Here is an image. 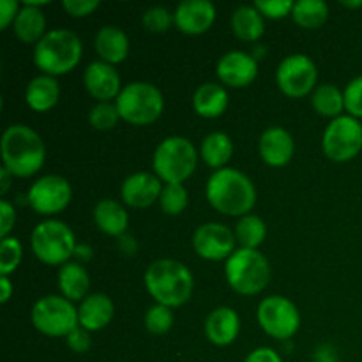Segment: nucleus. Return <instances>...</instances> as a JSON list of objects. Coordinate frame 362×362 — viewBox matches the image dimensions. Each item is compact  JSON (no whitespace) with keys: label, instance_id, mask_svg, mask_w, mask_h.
Returning <instances> with one entry per match:
<instances>
[{"label":"nucleus","instance_id":"f257e3e1","mask_svg":"<svg viewBox=\"0 0 362 362\" xmlns=\"http://www.w3.org/2000/svg\"><path fill=\"white\" fill-rule=\"evenodd\" d=\"M207 202L225 216H247L257 204V187L253 180L237 168L216 170L205 187Z\"/></svg>","mask_w":362,"mask_h":362},{"label":"nucleus","instance_id":"f03ea898","mask_svg":"<svg viewBox=\"0 0 362 362\" xmlns=\"http://www.w3.org/2000/svg\"><path fill=\"white\" fill-rule=\"evenodd\" d=\"M145 288L156 304L166 308H180L191 299L194 290L193 272L186 264L172 258L152 262L144 276Z\"/></svg>","mask_w":362,"mask_h":362},{"label":"nucleus","instance_id":"7ed1b4c3","mask_svg":"<svg viewBox=\"0 0 362 362\" xmlns=\"http://www.w3.org/2000/svg\"><path fill=\"white\" fill-rule=\"evenodd\" d=\"M0 151L4 168L20 179L35 175L46 161L45 141L37 131L25 124H13L4 131Z\"/></svg>","mask_w":362,"mask_h":362},{"label":"nucleus","instance_id":"20e7f679","mask_svg":"<svg viewBox=\"0 0 362 362\" xmlns=\"http://www.w3.org/2000/svg\"><path fill=\"white\" fill-rule=\"evenodd\" d=\"M83 45L74 32L53 28L34 46V64L42 74L62 76L80 64Z\"/></svg>","mask_w":362,"mask_h":362},{"label":"nucleus","instance_id":"39448f33","mask_svg":"<svg viewBox=\"0 0 362 362\" xmlns=\"http://www.w3.org/2000/svg\"><path fill=\"white\" fill-rule=\"evenodd\" d=\"M225 278L230 288L240 296H257L271 281V264L258 250L239 247L225 262Z\"/></svg>","mask_w":362,"mask_h":362},{"label":"nucleus","instance_id":"423d86ee","mask_svg":"<svg viewBox=\"0 0 362 362\" xmlns=\"http://www.w3.org/2000/svg\"><path fill=\"white\" fill-rule=\"evenodd\" d=\"M198 151L184 136H168L156 147L152 158L154 173L165 184H182L197 170Z\"/></svg>","mask_w":362,"mask_h":362},{"label":"nucleus","instance_id":"0eeeda50","mask_svg":"<svg viewBox=\"0 0 362 362\" xmlns=\"http://www.w3.org/2000/svg\"><path fill=\"white\" fill-rule=\"evenodd\" d=\"M120 119L133 126H148L161 117L165 99L161 90L148 81H131L115 99Z\"/></svg>","mask_w":362,"mask_h":362},{"label":"nucleus","instance_id":"6e6552de","mask_svg":"<svg viewBox=\"0 0 362 362\" xmlns=\"http://www.w3.org/2000/svg\"><path fill=\"white\" fill-rule=\"evenodd\" d=\"M76 237L71 226L59 219H46L39 223L30 235L32 253L46 265H60L71 262L76 250Z\"/></svg>","mask_w":362,"mask_h":362},{"label":"nucleus","instance_id":"1a4fd4ad","mask_svg":"<svg viewBox=\"0 0 362 362\" xmlns=\"http://www.w3.org/2000/svg\"><path fill=\"white\" fill-rule=\"evenodd\" d=\"M32 325L49 338H67L80 325L78 308L62 296H46L34 304Z\"/></svg>","mask_w":362,"mask_h":362},{"label":"nucleus","instance_id":"9d476101","mask_svg":"<svg viewBox=\"0 0 362 362\" xmlns=\"http://www.w3.org/2000/svg\"><path fill=\"white\" fill-rule=\"evenodd\" d=\"M322 151L331 161H352L362 151V124L359 119L341 115L331 120L322 136Z\"/></svg>","mask_w":362,"mask_h":362},{"label":"nucleus","instance_id":"9b49d317","mask_svg":"<svg viewBox=\"0 0 362 362\" xmlns=\"http://www.w3.org/2000/svg\"><path fill=\"white\" fill-rule=\"evenodd\" d=\"M258 324L274 339L293 338L300 327V313L296 304L283 296H269L258 304Z\"/></svg>","mask_w":362,"mask_h":362},{"label":"nucleus","instance_id":"f8f14e48","mask_svg":"<svg viewBox=\"0 0 362 362\" xmlns=\"http://www.w3.org/2000/svg\"><path fill=\"white\" fill-rule=\"evenodd\" d=\"M318 69L311 57L293 53L279 62L276 71L278 88L288 98H304L317 88Z\"/></svg>","mask_w":362,"mask_h":362},{"label":"nucleus","instance_id":"ddd939ff","mask_svg":"<svg viewBox=\"0 0 362 362\" xmlns=\"http://www.w3.org/2000/svg\"><path fill=\"white\" fill-rule=\"evenodd\" d=\"M73 198L69 180L60 175H42L30 186L28 205L41 216H55L66 211Z\"/></svg>","mask_w":362,"mask_h":362},{"label":"nucleus","instance_id":"4468645a","mask_svg":"<svg viewBox=\"0 0 362 362\" xmlns=\"http://www.w3.org/2000/svg\"><path fill=\"white\" fill-rule=\"evenodd\" d=\"M235 233L223 223H204L193 233V250L209 262H226L235 253Z\"/></svg>","mask_w":362,"mask_h":362},{"label":"nucleus","instance_id":"2eb2a0df","mask_svg":"<svg viewBox=\"0 0 362 362\" xmlns=\"http://www.w3.org/2000/svg\"><path fill=\"white\" fill-rule=\"evenodd\" d=\"M216 71L223 85L243 88L253 83L255 78L258 76V62L251 53L233 49L219 59Z\"/></svg>","mask_w":362,"mask_h":362},{"label":"nucleus","instance_id":"dca6fc26","mask_svg":"<svg viewBox=\"0 0 362 362\" xmlns=\"http://www.w3.org/2000/svg\"><path fill=\"white\" fill-rule=\"evenodd\" d=\"M83 85L88 94L98 99V103H112V99L119 98L120 90L124 88L115 66L103 60H94L88 64L83 73Z\"/></svg>","mask_w":362,"mask_h":362},{"label":"nucleus","instance_id":"f3484780","mask_svg":"<svg viewBox=\"0 0 362 362\" xmlns=\"http://www.w3.org/2000/svg\"><path fill=\"white\" fill-rule=\"evenodd\" d=\"M216 21V6L209 0H184L173 13V23L187 35L205 34Z\"/></svg>","mask_w":362,"mask_h":362},{"label":"nucleus","instance_id":"a211bd4d","mask_svg":"<svg viewBox=\"0 0 362 362\" xmlns=\"http://www.w3.org/2000/svg\"><path fill=\"white\" fill-rule=\"evenodd\" d=\"M163 180L156 173L138 172L127 177L120 186V197L126 205L133 209H147L159 200Z\"/></svg>","mask_w":362,"mask_h":362},{"label":"nucleus","instance_id":"6ab92c4d","mask_svg":"<svg viewBox=\"0 0 362 362\" xmlns=\"http://www.w3.org/2000/svg\"><path fill=\"white\" fill-rule=\"evenodd\" d=\"M258 151H260V158L264 159L265 165L281 168L292 161L293 154H296V141L285 127L272 126L262 133Z\"/></svg>","mask_w":362,"mask_h":362},{"label":"nucleus","instance_id":"aec40b11","mask_svg":"<svg viewBox=\"0 0 362 362\" xmlns=\"http://www.w3.org/2000/svg\"><path fill=\"white\" fill-rule=\"evenodd\" d=\"M205 336L216 346H228L239 338L240 317L233 308L219 306L205 320Z\"/></svg>","mask_w":362,"mask_h":362},{"label":"nucleus","instance_id":"412c9836","mask_svg":"<svg viewBox=\"0 0 362 362\" xmlns=\"http://www.w3.org/2000/svg\"><path fill=\"white\" fill-rule=\"evenodd\" d=\"M94 48L99 55V60L117 66L129 55V37L117 25H105L95 34Z\"/></svg>","mask_w":362,"mask_h":362},{"label":"nucleus","instance_id":"4be33fe9","mask_svg":"<svg viewBox=\"0 0 362 362\" xmlns=\"http://www.w3.org/2000/svg\"><path fill=\"white\" fill-rule=\"evenodd\" d=\"M115 315L113 300L106 293H92L81 300L78 308V322L85 331L95 332L110 325Z\"/></svg>","mask_w":362,"mask_h":362},{"label":"nucleus","instance_id":"5701e85b","mask_svg":"<svg viewBox=\"0 0 362 362\" xmlns=\"http://www.w3.org/2000/svg\"><path fill=\"white\" fill-rule=\"evenodd\" d=\"M60 99V87L57 78L48 74H39L28 81L25 88V101L34 112L45 113L55 108Z\"/></svg>","mask_w":362,"mask_h":362},{"label":"nucleus","instance_id":"b1692460","mask_svg":"<svg viewBox=\"0 0 362 362\" xmlns=\"http://www.w3.org/2000/svg\"><path fill=\"white\" fill-rule=\"evenodd\" d=\"M228 108V92L223 85L202 83L193 94V110L204 119H218Z\"/></svg>","mask_w":362,"mask_h":362},{"label":"nucleus","instance_id":"393cba45","mask_svg":"<svg viewBox=\"0 0 362 362\" xmlns=\"http://www.w3.org/2000/svg\"><path fill=\"white\" fill-rule=\"evenodd\" d=\"M94 223L103 233L110 237H122L127 233L129 214L126 207L117 200H101L94 207Z\"/></svg>","mask_w":362,"mask_h":362},{"label":"nucleus","instance_id":"a878e982","mask_svg":"<svg viewBox=\"0 0 362 362\" xmlns=\"http://www.w3.org/2000/svg\"><path fill=\"white\" fill-rule=\"evenodd\" d=\"M14 35L25 45H37L46 35V18L41 7L23 2L13 23Z\"/></svg>","mask_w":362,"mask_h":362},{"label":"nucleus","instance_id":"bb28decb","mask_svg":"<svg viewBox=\"0 0 362 362\" xmlns=\"http://www.w3.org/2000/svg\"><path fill=\"white\" fill-rule=\"evenodd\" d=\"M57 283L62 297L74 303V300H83L90 288V278L80 262H67L59 269Z\"/></svg>","mask_w":362,"mask_h":362},{"label":"nucleus","instance_id":"cd10ccee","mask_svg":"<svg viewBox=\"0 0 362 362\" xmlns=\"http://www.w3.org/2000/svg\"><path fill=\"white\" fill-rule=\"evenodd\" d=\"M232 30L240 41H258L265 32L264 16L255 6L237 7L232 14Z\"/></svg>","mask_w":362,"mask_h":362},{"label":"nucleus","instance_id":"c85d7f7f","mask_svg":"<svg viewBox=\"0 0 362 362\" xmlns=\"http://www.w3.org/2000/svg\"><path fill=\"white\" fill-rule=\"evenodd\" d=\"M200 156L205 165L214 168V172L226 168V163L233 156L232 138L226 133H221V131H214V133L207 134L200 145Z\"/></svg>","mask_w":362,"mask_h":362},{"label":"nucleus","instance_id":"c756f323","mask_svg":"<svg viewBox=\"0 0 362 362\" xmlns=\"http://www.w3.org/2000/svg\"><path fill=\"white\" fill-rule=\"evenodd\" d=\"M311 105L320 117L334 120L343 115L345 110V95L334 83H322L311 94Z\"/></svg>","mask_w":362,"mask_h":362},{"label":"nucleus","instance_id":"7c9ffc66","mask_svg":"<svg viewBox=\"0 0 362 362\" xmlns=\"http://www.w3.org/2000/svg\"><path fill=\"white\" fill-rule=\"evenodd\" d=\"M237 244L244 250H258L267 237V225L264 219L257 214H247L237 221L235 230Z\"/></svg>","mask_w":362,"mask_h":362},{"label":"nucleus","instance_id":"2f4dec72","mask_svg":"<svg viewBox=\"0 0 362 362\" xmlns=\"http://www.w3.org/2000/svg\"><path fill=\"white\" fill-rule=\"evenodd\" d=\"M292 18L299 27L315 30L327 21L329 6L322 0H299L293 6Z\"/></svg>","mask_w":362,"mask_h":362},{"label":"nucleus","instance_id":"473e14b6","mask_svg":"<svg viewBox=\"0 0 362 362\" xmlns=\"http://www.w3.org/2000/svg\"><path fill=\"white\" fill-rule=\"evenodd\" d=\"M161 211L168 216H179L187 207V189L182 184H165L159 197Z\"/></svg>","mask_w":362,"mask_h":362},{"label":"nucleus","instance_id":"72a5a7b5","mask_svg":"<svg viewBox=\"0 0 362 362\" xmlns=\"http://www.w3.org/2000/svg\"><path fill=\"white\" fill-rule=\"evenodd\" d=\"M23 257V247L16 237H6L0 240V276L14 274Z\"/></svg>","mask_w":362,"mask_h":362},{"label":"nucleus","instance_id":"f704fd0d","mask_svg":"<svg viewBox=\"0 0 362 362\" xmlns=\"http://www.w3.org/2000/svg\"><path fill=\"white\" fill-rule=\"evenodd\" d=\"M173 327V311L163 304H154L145 313V329L151 334L161 336L166 334Z\"/></svg>","mask_w":362,"mask_h":362},{"label":"nucleus","instance_id":"c9c22d12","mask_svg":"<svg viewBox=\"0 0 362 362\" xmlns=\"http://www.w3.org/2000/svg\"><path fill=\"white\" fill-rule=\"evenodd\" d=\"M119 120L122 119L115 103H98L88 113V122L98 131H112Z\"/></svg>","mask_w":362,"mask_h":362},{"label":"nucleus","instance_id":"e433bc0d","mask_svg":"<svg viewBox=\"0 0 362 362\" xmlns=\"http://www.w3.org/2000/svg\"><path fill=\"white\" fill-rule=\"evenodd\" d=\"M141 23L152 34H163L170 28L173 23V14L170 13L166 7L154 6L148 7L144 14H141Z\"/></svg>","mask_w":362,"mask_h":362},{"label":"nucleus","instance_id":"4c0bfd02","mask_svg":"<svg viewBox=\"0 0 362 362\" xmlns=\"http://www.w3.org/2000/svg\"><path fill=\"white\" fill-rule=\"evenodd\" d=\"M345 95V110L354 119H362V74L349 81L343 90Z\"/></svg>","mask_w":362,"mask_h":362},{"label":"nucleus","instance_id":"58836bf2","mask_svg":"<svg viewBox=\"0 0 362 362\" xmlns=\"http://www.w3.org/2000/svg\"><path fill=\"white\" fill-rule=\"evenodd\" d=\"M253 6L260 11L264 18H269V20H281V18L292 16L296 2H290V0H257Z\"/></svg>","mask_w":362,"mask_h":362},{"label":"nucleus","instance_id":"ea45409f","mask_svg":"<svg viewBox=\"0 0 362 362\" xmlns=\"http://www.w3.org/2000/svg\"><path fill=\"white\" fill-rule=\"evenodd\" d=\"M64 11L73 18H85L99 7V0H64Z\"/></svg>","mask_w":362,"mask_h":362},{"label":"nucleus","instance_id":"a19ab883","mask_svg":"<svg viewBox=\"0 0 362 362\" xmlns=\"http://www.w3.org/2000/svg\"><path fill=\"white\" fill-rule=\"evenodd\" d=\"M66 345L69 346V350H73L74 354H85L90 350L92 346V338H90V332L85 331L83 327L78 325L71 334H67L66 338Z\"/></svg>","mask_w":362,"mask_h":362},{"label":"nucleus","instance_id":"79ce46f5","mask_svg":"<svg viewBox=\"0 0 362 362\" xmlns=\"http://www.w3.org/2000/svg\"><path fill=\"white\" fill-rule=\"evenodd\" d=\"M14 223H16V209L7 200H2L0 202V237L2 239L9 237L11 230L14 228Z\"/></svg>","mask_w":362,"mask_h":362},{"label":"nucleus","instance_id":"37998d69","mask_svg":"<svg viewBox=\"0 0 362 362\" xmlns=\"http://www.w3.org/2000/svg\"><path fill=\"white\" fill-rule=\"evenodd\" d=\"M20 9L16 0H0V30H6L11 23H14Z\"/></svg>","mask_w":362,"mask_h":362},{"label":"nucleus","instance_id":"c03bdc74","mask_svg":"<svg viewBox=\"0 0 362 362\" xmlns=\"http://www.w3.org/2000/svg\"><path fill=\"white\" fill-rule=\"evenodd\" d=\"M244 362H283V359L274 349L260 346V349H255L253 352L247 354V357L244 359Z\"/></svg>","mask_w":362,"mask_h":362},{"label":"nucleus","instance_id":"a18cd8bd","mask_svg":"<svg viewBox=\"0 0 362 362\" xmlns=\"http://www.w3.org/2000/svg\"><path fill=\"white\" fill-rule=\"evenodd\" d=\"M117 246H119V251L124 255V257H134V255L138 253L140 244H138L136 237L134 235H131V233H124V235L119 237V240H117Z\"/></svg>","mask_w":362,"mask_h":362},{"label":"nucleus","instance_id":"49530a36","mask_svg":"<svg viewBox=\"0 0 362 362\" xmlns=\"http://www.w3.org/2000/svg\"><path fill=\"white\" fill-rule=\"evenodd\" d=\"M13 290L14 286L11 283V279L7 276H0V303L7 304V300L13 296Z\"/></svg>","mask_w":362,"mask_h":362},{"label":"nucleus","instance_id":"de8ad7c7","mask_svg":"<svg viewBox=\"0 0 362 362\" xmlns=\"http://www.w3.org/2000/svg\"><path fill=\"white\" fill-rule=\"evenodd\" d=\"M92 255H94V251H92V247L87 246V244H78L76 250H74V257L80 262H88L92 258Z\"/></svg>","mask_w":362,"mask_h":362},{"label":"nucleus","instance_id":"09e8293b","mask_svg":"<svg viewBox=\"0 0 362 362\" xmlns=\"http://www.w3.org/2000/svg\"><path fill=\"white\" fill-rule=\"evenodd\" d=\"M11 179H13V175H11V172L7 168L0 170V193H2V197H6L7 191H9L11 187Z\"/></svg>","mask_w":362,"mask_h":362},{"label":"nucleus","instance_id":"8fccbe9b","mask_svg":"<svg viewBox=\"0 0 362 362\" xmlns=\"http://www.w3.org/2000/svg\"><path fill=\"white\" fill-rule=\"evenodd\" d=\"M343 6L345 7H349V9H357V7H362V0H356V2H341Z\"/></svg>","mask_w":362,"mask_h":362}]
</instances>
